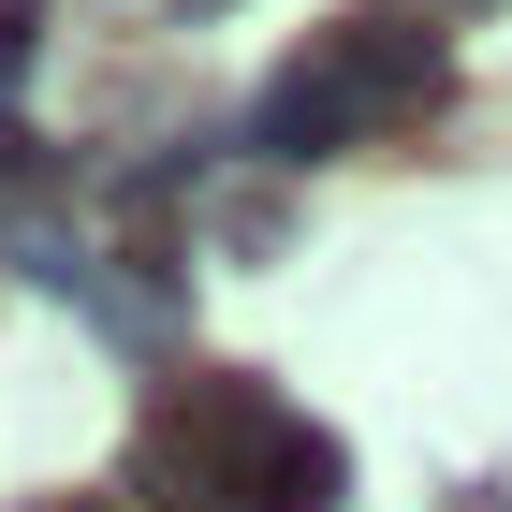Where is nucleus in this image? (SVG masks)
<instances>
[{"mask_svg":"<svg viewBox=\"0 0 512 512\" xmlns=\"http://www.w3.org/2000/svg\"><path fill=\"white\" fill-rule=\"evenodd\" d=\"M293 74H337V88H293V103H278V132H293V147H322V132H352V118L425 103V88H439V44L381 15V30H337L322 59H293Z\"/></svg>","mask_w":512,"mask_h":512,"instance_id":"obj_1","label":"nucleus"}]
</instances>
